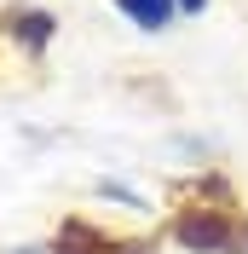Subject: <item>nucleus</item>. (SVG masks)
Returning <instances> with one entry per match:
<instances>
[{
    "mask_svg": "<svg viewBox=\"0 0 248 254\" xmlns=\"http://www.w3.org/2000/svg\"><path fill=\"white\" fill-rule=\"evenodd\" d=\"M17 35H23V41H47V35H52V17H23V23H17Z\"/></svg>",
    "mask_w": 248,
    "mask_h": 254,
    "instance_id": "nucleus-4",
    "label": "nucleus"
},
{
    "mask_svg": "<svg viewBox=\"0 0 248 254\" xmlns=\"http://www.w3.org/2000/svg\"><path fill=\"white\" fill-rule=\"evenodd\" d=\"M185 6H190V12H196V6H202V0H185Z\"/></svg>",
    "mask_w": 248,
    "mask_h": 254,
    "instance_id": "nucleus-6",
    "label": "nucleus"
},
{
    "mask_svg": "<svg viewBox=\"0 0 248 254\" xmlns=\"http://www.w3.org/2000/svg\"><path fill=\"white\" fill-rule=\"evenodd\" d=\"M122 12H133L144 29H162L168 23V0H122Z\"/></svg>",
    "mask_w": 248,
    "mask_h": 254,
    "instance_id": "nucleus-3",
    "label": "nucleus"
},
{
    "mask_svg": "<svg viewBox=\"0 0 248 254\" xmlns=\"http://www.w3.org/2000/svg\"><path fill=\"white\" fill-rule=\"evenodd\" d=\"M231 243H243V254H248V225H243V231H231Z\"/></svg>",
    "mask_w": 248,
    "mask_h": 254,
    "instance_id": "nucleus-5",
    "label": "nucleus"
},
{
    "mask_svg": "<svg viewBox=\"0 0 248 254\" xmlns=\"http://www.w3.org/2000/svg\"><path fill=\"white\" fill-rule=\"evenodd\" d=\"M58 254H104V237L87 231V225H69V231L58 237Z\"/></svg>",
    "mask_w": 248,
    "mask_h": 254,
    "instance_id": "nucleus-2",
    "label": "nucleus"
},
{
    "mask_svg": "<svg viewBox=\"0 0 248 254\" xmlns=\"http://www.w3.org/2000/svg\"><path fill=\"white\" fill-rule=\"evenodd\" d=\"M179 243H185V249H231V225L225 220H208V214H185V220H179Z\"/></svg>",
    "mask_w": 248,
    "mask_h": 254,
    "instance_id": "nucleus-1",
    "label": "nucleus"
}]
</instances>
